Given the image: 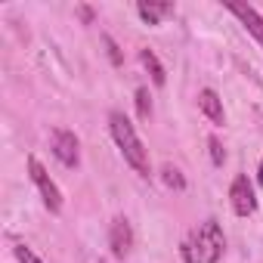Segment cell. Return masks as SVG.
Returning <instances> with one entry per match:
<instances>
[{
  "instance_id": "obj_1",
  "label": "cell",
  "mask_w": 263,
  "mask_h": 263,
  "mask_svg": "<svg viewBox=\"0 0 263 263\" xmlns=\"http://www.w3.org/2000/svg\"><path fill=\"white\" fill-rule=\"evenodd\" d=\"M223 248H226V238H223L220 223L217 220H204L183 238L180 254H183L186 263H220Z\"/></svg>"
},
{
  "instance_id": "obj_2",
  "label": "cell",
  "mask_w": 263,
  "mask_h": 263,
  "mask_svg": "<svg viewBox=\"0 0 263 263\" xmlns=\"http://www.w3.org/2000/svg\"><path fill=\"white\" fill-rule=\"evenodd\" d=\"M108 130H111V137H115V143H118L124 161L134 167L140 177H149V174H152V167H149V152H146L143 140L137 137V130H134V124H130V118H127L124 111H111V115H108Z\"/></svg>"
},
{
  "instance_id": "obj_3",
  "label": "cell",
  "mask_w": 263,
  "mask_h": 263,
  "mask_svg": "<svg viewBox=\"0 0 263 263\" xmlns=\"http://www.w3.org/2000/svg\"><path fill=\"white\" fill-rule=\"evenodd\" d=\"M28 174H31V180H34V186H37V192H41L47 211H50V214H59V211H62V192H59V186L50 180L47 167H44L34 155H28Z\"/></svg>"
},
{
  "instance_id": "obj_4",
  "label": "cell",
  "mask_w": 263,
  "mask_h": 263,
  "mask_svg": "<svg viewBox=\"0 0 263 263\" xmlns=\"http://www.w3.org/2000/svg\"><path fill=\"white\" fill-rule=\"evenodd\" d=\"M229 201H232V211L238 217H251L257 211V195H254V186L245 174H238L229 186Z\"/></svg>"
},
{
  "instance_id": "obj_5",
  "label": "cell",
  "mask_w": 263,
  "mask_h": 263,
  "mask_svg": "<svg viewBox=\"0 0 263 263\" xmlns=\"http://www.w3.org/2000/svg\"><path fill=\"white\" fill-rule=\"evenodd\" d=\"M53 155L65 167H78L81 164V143H78V137L71 134V130H53Z\"/></svg>"
},
{
  "instance_id": "obj_6",
  "label": "cell",
  "mask_w": 263,
  "mask_h": 263,
  "mask_svg": "<svg viewBox=\"0 0 263 263\" xmlns=\"http://www.w3.org/2000/svg\"><path fill=\"white\" fill-rule=\"evenodd\" d=\"M130 245H134V229H130L127 217H115L111 229H108V248H111V254L115 257H127Z\"/></svg>"
},
{
  "instance_id": "obj_7",
  "label": "cell",
  "mask_w": 263,
  "mask_h": 263,
  "mask_svg": "<svg viewBox=\"0 0 263 263\" xmlns=\"http://www.w3.org/2000/svg\"><path fill=\"white\" fill-rule=\"evenodd\" d=\"M226 10H229V13L245 25V31L263 47V16H260L254 7H245V4H226Z\"/></svg>"
},
{
  "instance_id": "obj_8",
  "label": "cell",
  "mask_w": 263,
  "mask_h": 263,
  "mask_svg": "<svg viewBox=\"0 0 263 263\" xmlns=\"http://www.w3.org/2000/svg\"><path fill=\"white\" fill-rule=\"evenodd\" d=\"M198 108H201V115L214 124V127H223L226 124V111H223V99L217 96V90H211V87H204L201 93H198Z\"/></svg>"
},
{
  "instance_id": "obj_9",
  "label": "cell",
  "mask_w": 263,
  "mask_h": 263,
  "mask_svg": "<svg viewBox=\"0 0 263 263\" xmlns=\"http://www.w3.org/2000/svg\"><path fill=\"white\" fill-rule=\"evenodd\" d=\"M137 13H140V19L146 22V25H161L167 16H174V4H155V0H140L137 4Z\"/></svg>"
},
{
  "instance_id": "obj_10",
  "label": "cell",
  "mask_w": 263,
  "mask_h": 263,
  "mask_svg": "<svg viewBox=\"0 0 263 263\" xmlns=\"http://www.w3.org/2000/svg\"><path fill=\"white\" fill-rule=\"evenodd\" d=\"M140 62L149 68V74H152V81H155V87H164V81H167V74H164V65L158 62V56L152 53V50H140Z\"/></svg>"
},
{
  "instance_id": "obj_11",
  "label": "cell",
  "mask_w": 263,
  "mask_h": 263,
  "mask_svg": "<svg viewBox=\"0 0 263 263\" xmlns=\"http://www.w3.org/2000/svg\"><path fill=\"white\" fill-rule=\"evenodd\" d=\"M161 180H164V186H171V189H177V192H183V189H186V180H183V177H180V171H177V167H171V164L161 171Z\"/></svg>"
},
{
  "instance_id": "obj_12",
  "label": "cell",
  "mask_w": 263,
  "mask_h": 263,
  "mask_svg": "<svg viewBox=\"0 0 263 263\" xmlns=\"http://www.w3.org/2000/svg\"><path fill=\"white\" fill-rule=\"evenodd\" d=\"M137 111H140V118H143V121H149V115H152V96H149V90H146V87H140V90H137Z\"/></svg>"
},
{
  "instance_id": "obj_13",
  "label": "cell",
  "mask_w": 263,
  "mask_h": 263,
  "mask_svg": "<svg viewBox=\"0 0 263 263\" xmlns=\"http://www.w3.org/2000/svg\"><path fill=\"white\" fill-rule=\"evenodd\" d=\"M13 254H16V260H19V263H44V260H41V257H37L28 245H22V241L13 248Z\"/></svg>"
},
{
  "instance_id": "obj_14",
  "label": "cell",
  "mask_w": 263,
  "mask_h": 263,
  "mask_svg": "<svg viewBox=\"0 0 263 263\" xmlns=\"http://www.w3.org/2000/svg\"><path fill=\"white\" fill-rule=\"evenodd\" d=\"M208 149H211V161H214V164L220 167V164L226 161V152H223V146H220V143H217V140L211 137V140H208Z\"/></svg>"
},
{
  "instance_id": "obj_15",
  "label": "cell",
  "mask_w": 263,
  "mask_h": 263,
  "mask_svg": "<svg viewBox=\"0 0 263 263\" xmlns=\"http://www.w3.org/2000/svg\"><path fill=\"white\" fill-rule=\"evenodd\" d=\"M105 44H108V50H111V62H121V53H118L115 41H111V37H105Z\"/></svg>"
},
{
  "instance_id": "obj_16",
  "label": "cell",
  "mask_w": 263,
  "mask_h": 263,
  "mask_svg": "<svg viewBox=\"0 0 263 263\" xmlns=\"http://www.w3.org/2000/svg\"><path fill=\"white\" fill-rule=\"evenodd\" d=\"M257 183L263 186V158H260V171H257Z\"/></svg>"
},
{
  "instance_id": "obj_17",
  "label": "cell",
  "mask_w": 263,
  "mask_h": 263,
  "mask_svg": "<svg viewBox=\"0 0 263 263\" xmlns=\"http://www.w3.org/2000/svg\"><path fill=\"white\" fill-rule=\"evenodd\" d=\"M102 263H105V260H102Z\"/></svg>"
}]
</instances>
